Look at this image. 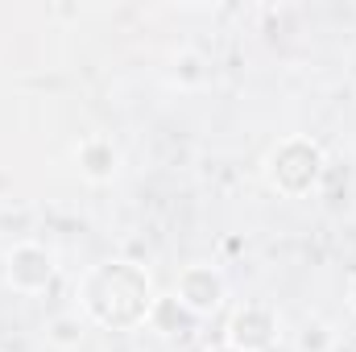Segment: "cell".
<instances>
[{
  "instance_id": "6da1fadb",
  "label": "cell",
  "mask_w": 356,
  "mask_h": 352,
  "mask_svg": "<svg viewBox=\"0 0 356 352\" xmlns=\"http://www.w3.org/2000/svg\"><path fill=\"white\" fill-rule=\"evenodd\" d=\"M79 315L88 319L91 328L104 332H137L149 319V307L158 298L149 269L124 257L91 265L88 273L79 278Z\"/></svg>"
},
{
  "instance_id": "7a4b0ae2",
  "label": "cell",
  "mask_w": 356,
  "mask_h": 352,
  "mask_svg": "<svg viewBox=\"0 0 356 352\" xmlns=\"http://www.w3.org/2000/svg\"><path fill=\"white\" fill-rule=\"evenodd\" d=\"M323 170H327V154L307 133H290V137L273 141L261 158V178L282 199H307L319 186Z\"/></svg>"
},
{
  "instance_id": "3957f363",
  "label": "cell",
  "mask_w": 356,
  "mask_h": 352,
  "mask_svg": "<svg viewBox=\"0 0 356 352\" xmlns=\"http://www.w3.org/2000/svg\"><path fill=\"white\" fill-rule=\"evenodd\" d=\"M286 328H282V311L273 303H241L232 315H228V328H224V344H232L236 352H273L282 344Z\"/></svg>"
},
{
  "instance_id": "277c9868",
  "label": "cell",
  "mask_w": 356,
  "mask_h": 352,
  "mask_svg": "<svg viewBox=\"0 0 356 352\" xmlns=\"http://www.w3.org/2000/svg\"><path fill=\"white\" fill-rule=\"evenodd\" d=\"M58 278V257L54 249H46L42 241H17L8 253H4V282L25 294V298H38L54 286Z\"/></svg>"
},
{
  "instance_id": "5b68a950",
  "label": "cell",
  "mask_w": 356,
  "mask_h": 352,
  "mask_svg": "<svg viewBox=\"0 0 356 352\" xmlns=\"http://www.w3.org/2000/svg\"><path fill=\"white\" fill-rule=\"evenodd\" d=\"M175 298L195 315V319H207V315H216V311L224 307V298H228V278H224L220 265L195 262L175 278Z\"/></svg>"
},
{
  "instance_id": "8992f818",
  "label": "cell",
  "mask_w": 356,
  "mask_h": 352,
  "mask_svg": "<svg viewBox=\"0 0 356 352\" xmlns=\"http://www.w3.org/2000/svg\"><path fill=\"white\" fill-rule=\"evenodd\" d=\"M75 166L91 186H104V182H112L120 175V145L112 137H104V133H88L75 145Z\"/></svg>"
},
{
  "instance_id": "52a82bcc",
  "label": "cell",
  "mask_w": 356,
  "mask_h": 352,
  "mask_svg": "<svg viewBox=\"0 0 356 352\" xmlns=\"http://www.w3.org/2000/svg\"><path fill=\"white\" fill-rule=\"evenodd\" d=\"M195 323H199V319L178 303L175 290H170V294H158L154 307H149V319H145V328L158 332V336H166V340H175V336H191Z\"/></svg>"
},
{
  "instance_id": "ba28073f",
  "label": "cell",
  "mask_w": 356,
  "mask_h": 352,
  "mask_svg": "<svg viewBox=\"0 0 356 352\" xmlns=\"http://www.w3.org/2000/svg\"><path fill=\"white\" fill-rule=\"evenodd\" d=\"M88 319L79 315V307L75 311H58L50 323H46V344L50 349H63V352H75L83 340H88Z\"/></svg>"
},
{
  "instance_id": "9c48e42d",
  "label": "cell",
  "mask_w": 356,
  "mask_h": 352,
  "mask_svg": "<svg viewBox=\"0 0 356 352\" xmlns=\"http://www.w3.org/2000/svg\"><path fill=\"white\" fill-rule=\"evenodd\" d=\"M294 352H336V332L327 319H302L294 332Z\"/></svg>"
},
{
  "instance_id": "30bf717a",
  "label": "cell",
  "mask_w": 356,
  "mask_h": 352,
  "mask_svg": "<svg viewBox=\"0 0 356 352\" xmlns=\"http://www.w3.org/2000/svg\"><path fill=\"white\" fill-rule=\"evenodd\" d=\"M175 83L178 88H203L207 83V58L203 54H195V50H182L175 54Z\"/></svg>"
},
{
  "instance_id": "8fae6325",
  "label": "cell",
  "mask_w": 356,
  "mask_h": 352,
  "mask_svg": "<svg viewBox=\"0 0 356 352\" xmlns=\"http://www.w3.org/2000/svg\"><path fill=\"white\" fill-rule=\"evenodd\" d=\"M344 298H348V307H353V315H356V269L348 273V286H344Z\"/></svg>"
},
{
  "instance_id": "7c38bea8",
  "label": "cell",
  "mask_w": 356,
  "mask_h": 352,
  "mask_svg": "<svg viewBox=\"0 0 356 352\" xmlns=\"http://www.w3.org/2000/svg\"><path fill=\"white\" fill-rule=\"evenodd\" d=\"M203 352H236V349H232V344H224V340H220V344H211V349H203Z\"/></svg>"
}]
</instances>
